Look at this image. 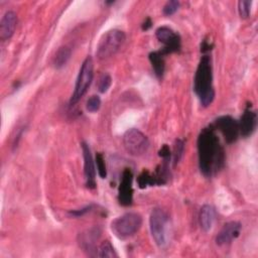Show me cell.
Here are the masks:
<instances>
[{
  "label": "cell",
  "mask_w": 258,
  "mask_h": 258,
  "mask_svg": "<svg viewBox=\"0 0 258 258\" xmlns=\"http://www.w3.org/2000/svg\"><path fill=\"white\" fill-rule=\"evenodd\" d=\"M211 47H212V45L207 40H204V42H203V44L201 46V50L203 52H206V51H209L211 49Z\"/></svg>",
  "instance_id": "cell-30"
},
{
  "label": "cell",
  "mask_w": 258,
  "mask_h": 258,
  "mask_svg": "<svg viewBox=\"0 0 258 258\" xmlns=\"http://www.w3.org/2000/svg\"><path fill=\"white\" fill-rule=\"evenodd\" d=\"M198 153L200 170L205 176L211 177L223 168L225 151L213 126L201 131L198 137Z\"/></svg>",
  "instance_id": "cell-1"
},
{
  "label": "cell",
  "mask_w": 258,
  "mask_h": 258,
  "mask_svg": "<svg viewBox=\"0 0 258 258\" xmlns=\"http://www.w3.org/2000/svg\"><path fill=\"white\" fill-rule=\"evenodd\" d=\"M156 38L163 43V48L160 50L163 55L176 52L180 49V36L168 26H160L155 30Z\"/></svg>",
  "instance_id": "cell-8"
},
{
  "label": "cell",
  "mask_w": 258,
  "mask_h": 258,
  "mask_svg": "<svg viewBox=\"0 0 258 258\" xmlns=\"http://www.w3.org/2000/svg\"><path fill=\"white\" fill-rule=\"evenodd\" d=\"M142 225V217L137 213H125L111 223V231L119 239H127L133 236Z\"/></svg>",
  "instance_id": "cell-4"
},
{
  "label": "cell",
  "mask_w": 258,
  "mask_h": 258,
  "mask_svg": "<svg viewBox=\"0 0 258 258\" xmlns=\"http://www.w3.org/2000/svg\"><path fill=\"white\" fill-rule=\"evenodd\" d=\"M71 54H72V49L68 45L60 46L57 49V51L54 55V58H53L54 67L56 69H60L63 66H66L71 57Z\"/></svg>",
  "instance_id": "cell-19"
},
{
  "label": "cell",
  "mask_w": 258,
  "mask_h": 258,
  "mask_svg": "<svg viewBox=\"0 0 258 258\" xmlns=\"http://www.w3.org/2000/svg\"><path fill=\"white\" fill-rule=\"evenodd\" d=\"M158 154H159V156H160L162 159H164V160H169V159H170V155H171L170 150H169V147H168L166 144H164V145L160 148Z\"/></svg>",
  "instance_id": "cell-27"
},
{
  "label": "cell",
  "mask_w": 258,
  "mask_h": 258,
  "mask_svg": "<svg viewBox=\"0 0 258 258\" xmlns=\"http://www.w3.org/2000/svg\"><path fill=\"white\" fill-rule=\"evenodd\" d=\"M213 127L222 133L226 142L229 144L235 142L240 134L239 122L231 116H221L217 118Z\"/></svg>",
  "instance_id": "cell-9"
},
{
  "label": "cell",
  "mask_w": 258,
  "mask_h": 258,
  "mask_svg": "<svg viewBox=\"0 0 258 258\" xmlns=\"http://www.w3.org/2000/svg\"><path fill=\"white\" fill-rule=\"evenodd\" d=\"M17 25V16L14 11H7L3 15L0 22V38L2 40L9 39L16 28Z\"/></svg>",
  "instance_id": "cell-15"
},
{
  "label": "cell",
  "mask_w": 258,
  "mask_h": 258,
  "mask_svg": "<svg viewBox=\"0 0 258 258\" xmlns=\"http://www.w3.org/2000/svg\"><path fill=\"white\" fill-rule=\"evenodd\" d=\"M83 157H84V173L86 177V185L87 187L93 189L96 187V170H95V163L91 153V149L86 142L81 143Z\"/></svg>",
  "instance_id": "cell-11"
},
{
  "label": "cell",
  "mask_w": 258,
  "mask_h": 258,
  "mask_svg": "<svg viewBox=\"0 0 258 258\" xmlns=\"http://www.w3.org/2000/svg\"><path fill=\"white\" fill-rule=\"evenodd\" d=\"M133 173L129 168H125L120 180L118 188V201L119 204L128 207L131 206L133 201V188H132Z\"/></svg>",
  "instance_id": "cell-10"
},
{
  "label": "cell",
  "mask_w": 258,
  "mask_h": 258,
  "mask_svg": "<svg viewBox=\"0 0 258 258\" xmlns=\"http://www.w3.org/2000/svg\"><path fill=\"white\" fill-rule=\"evenodd\" d=\"M112 83V79L108 74H104L100 77L98 81V90L100 93H106L110 88Z\"/></svg>",
  "instance_id": "cell-25"
},
{
  "label": "cell",
  "mask_w": 258,
  "mask_h": 258,
  "mask_svg": "<svg viewBox=\"0 0 258 258\" xmlns=\"http://www.w3.org/2000/svg\"><path fill=\"white\" fill-rule=\"evenodd\" d=\"M97 256L98 257H102V258H105V257H118V254L116 253L114 247L112 246V244L110 243V241L108 240H105L103 241L99 248H98V253H97Z\"/></svg>",
  "instance_id": "cell-20"
},
{
  "label": "cell",
  "mask_w": 258,
  "mask_h": 258,
  "mask_svg": "<svg viewBox=\"0 0 258 258\" xmlns=\"http://www.w3.org/2000/svg\"><path fill=\"white\" fill-rule=\"evenodd\" d=\"M149 228L155 244L163 248L168 244L169 216L161 208H154L149 217Z\"/></svg>",
  "instance_id": "cell-3"
},
{
  "label": "cell",
  "mask_w": 258,
  "mask_h": 258,
  "mask_svg": "<svg viewBox=\"0 0 258 258\" xmlns=\"http://www.w3.org/2000/svg\"><path fill=\"white\" fill-rule=\"evenodd\" d=\"M252 2L249 0H241L238 2V11L241 18H248L251 11Z\"/></svg>",
  "instance_id": "cell-22"
},
{
  "label": "cell",
  "mask_w": 258,
  "mask_h": 258,
  "mask_svg": "<svg viewBox=\"0 0 258 258\" xmlns=\"http://www.w3.org/2000/svg\"><path fill=\"white\" fill-rule=\"evenodd\" d=\"M151 25H152L151 19H150L149 17L146 18L145 21L142 23V30H147V29H149V28L151 27Z\"/></svg>",
  "instance_id": "cell-29"
},
{
  "label": "cell",
  "mask_w": 258,
  "mask_h": 258,
  "mask_svg": "<svg viewBox=\"0 0 258 258\" xmlns=\"http://www.w3.org/2000/svg\"><path fill=\"white\" fill-rule=\"evenodd\" d=\"M101 107V99L99 96L97 95H93L91 96L88 100H87V103H86V109L91 112V113H94V112H97Z\"/></svg>",
  "instance_id": "cell-23"
},
{
  "label": "cell",
  "mask_w": 258,
  "mask_h": 258,
  "mask_svg": "<svg viewBox=\"0 0 258 258\" xmlns=\"http://www.w3.org/2000/svg\"><path fill=\"white\" fill-rule=\"evenodd\" d=\"M125 38L124 31L120 29H111L105 32L98 42L96 56L99 59H106L114 55L124 43Z\"/></svg>",
  "instance_id": "cell-5"
},
{
  "label": "cell",
  "mask_w": 258,
  "mask_h": 258,
  "mask_svg": "<svg viewBox=\"0 0 258 258\" xmlns=\"http://www.w3.org/2000/svg\"><path fill=\"white\" fill-rule=\"evenodd\" d=\"M194 91L204 107L210 106L214 101L213 69L211 57L208 54L203 55L199 61L194 79Z\"/></svg>",
  "instance_id": "cell-2"
},
{
  "label": "cell",
  "mask_w": 258,
  "mask_h": 258,
  "mask_svg": "<svg viewBox=\"0 0 258 258\" xmlns=\"http://www.w3.org/2000/svg\"><path fill=\"white\" fill-rule=\"evenodd\" d=\"M179 7V2L176 0H170L165 3V5L162 8V12L166 16H170L174 14Z\"/></svg>",
  "instance_id": "cell-26"
},
{
  "label": "cell",
  "mask_w": 258,
  "mask_h": 258,
  "mask_svg": "<svg viewBox=\"0 0 258 258\" xmlns=\"http://www.w3.org/2000/svg\"><path fill=\"white\" fill-rule=\"evenodd\" d=\"M163 54L160 50L158 51H152L149 53V60L152 66V69L154 71V74L157 78H162L165 64H164V58Z\"/></svg>",
  "instance_id": "cell-18"
},
{
  "label": "cell",
  "mask_w": 258,
  "mask_h": 258,
  "mask_svg": "<svg viewBox=\"0 0 258 258\" xmlns=\"http://www.w3.org/2000/svg\"><path fill=\"white\" fill-rule=\"evenodd\" d=\"M94 78V62L91 56H87L83 61L77 81L75 85V90L70 99V105L73 106L77 104L81 98L87 93L89 87Z\"/></svg>",
  "instance_id": "cell-6"
},
{
  "label": "cell",
  "mask_w": 258,
  "mask_h": 258,
  "mask_svg": "<svg viewBox=\"0 0 258 258\" xmlns=\"http://www.w3.org/2000/svg\"><path fill=\"white\" fill-rule=\"evenodd\" d=\"M101 236V229L99 227H92L79 235V244L84 249V251L88 252L90 256H93L92 251H95L96 241L99 240Z\"/></svg>",
  "instance_id": "cell-14"
},
{
  "label": "cell",
  "mask_w": 258,
  "mask_h": 258,
  "mask_svg": "<svg viewBox=\"0 0 258 258\" xmlns=\"http://www.w3.org/2000/svg\"><path fill=\"white\" fill-rule=\"evenodd\" d=\"M183 150H184V143H183V141L180 140V139H176L175 142H174V145H173V153H172L174 165L176 163H178V161L180 160V158H181V156L183 154Z\"/></svg>",
  "instance_id": "cell-21"
},
{
  "label": "cell",
  "mask_w": 258,
  "mask_h": 258,
  "mask_svg": "<svg viewBox=\"0 0 258 258\" xmlns=\"http://www.w3.org/2000/svg\"><path fill=\"white\" fill-rule=\"evenodd\" d=\"M137 183L140 188H145L149 185H161L164 184L159 176L154 173H150L148 170H143L137 177Z\"/></svg>",
  "instance_id": "cell-17"
},
{
  "label": "cell",
  "mask_w": 258,
  "mask_h": 258,
  "mask_svg": "<svg viewBox=\"0 0 258 258\" xmlns=\"http://www.w3.org/2000/svg\"><path fill=\"white\" fill-rule=\"evenodd\" d=\"M95 162H96V165H97V170H98L99 176L101 178H106L107 169H106V163H105V160H104V157H103L102 153H97L96 154Z\"/></svg>",
  "instance_id": "cell-24"
},
{
  "label": "cell",
  "mask_w": 258,
  "mask_h": 258,
  "mask_svg": "<svg viewBox=\"0 0 258 258\" xmlns=\"http://www.w3.org/2000/svg\"><path fill=\"white\" fill-rule=\"evenodd\" d=\"M241 224L236 221L226 223L216 236V243L219 246L230 244L233 240L238 238L241 232Z\"/></svg>",
  "instance_id": "cell-12"
},
{
  "label": "cell",
  "mask_w": 258,
  "mask_h": 258,
  "mask_svg": "<svg viewBox=\"0 0 258 258\" xmlns=\"http://www.w3.org/2000/svg\"><path fill=\"white\" fill-rule=\"evenodd\" d=\"M122 142L125 150L133 156H140L144 154L149 147L147 137L136 128L128 129L123 135Z\"/></svg>",
  "instance_id": "cell-7"
},
{
  "label": "cell",
  "mask_w": 258,
  "mask_h": 258,
  "mask_svg": "<svg viewBox=\"0 0 258 258\" xmlns=\"http://www.w3.org/2000/svg\"><path fill=\"white\" fill-rule=\"evenodd\" d=\"M216 221V210L211 205H204L199 214V222L204 232L212 230Z\"/></svg>",
  "instance_id": "cell-16"
},
{
  "label": "cell",
  "mask_w": 258,
  "mask_h": 258,
  "mask_svg": "<svg viewBox=\"0 0 258 258\" xmlns=\"http://www.w3.org/2000/svg\"><path fill=\"white\" fill-rule=\"evenodd\" d=\"M256 125H257L256 112L251 108L250 105H248L245 108L244 113L241 116V119L239 122L240 134L245 138L249 137L255 131Z\"/></svg>",
  "instance_id": "cell-13"
},
{
  "label": "cell",
  "mask_w": 258,
  "mask_h": 258,
  "mask_svg": "<svg viewBox=\"0 0 258 258\" xmlns=\"http://www.w3.org/2000/svg\"><path fill=\"white\" fill-rule=\"evenodd\" d=\"M91 208H92V206H87V207H85V208H83V209L76 210V211H72V212H70V214H71V215H74V216H76V217H82V216H84L86 213H88V212L91 210Z\"/></svg>",
  "instance_id": "cell-28"
}]
</instances>
